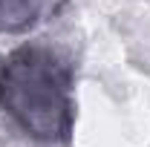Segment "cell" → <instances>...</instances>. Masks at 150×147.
Returning a JSON list of instances; mask_svg holds the SVG:
<instances>
[{"label": "cell", "mask_w": 150, "mask_h": 147, "mask_svg": "<svg viewBox=\"0 0 150 147\" xmlns=\"http://www.w3.org/2000/svg\"><path fill=\"white\" fill-rule=\"evenodd\" d=\"M69 0H0V35H26L55 20Z\"/></svg>", "instance_id": "2"}, {"label": "cell", "mask_w": 150, "mask_h": 147, "mask_svg": "<svg viewBox=\"0 0 150 147\" xmlns=\"http://www.w3.org/2000/svg\"><path fill=\"white\" fill-rule=\"evenodd\" d=\"M75 66L55 46L20 43L0 58V112L38 144H69Z\"/></svg>", "instance_id": "1"}]
</instances>
